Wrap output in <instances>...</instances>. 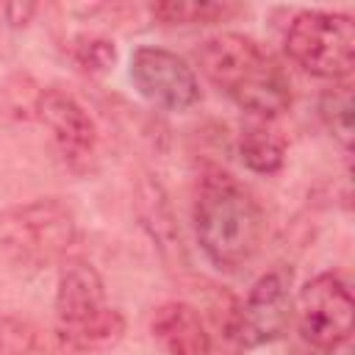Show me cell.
Segmentation results:
<instances>
[{
  "label": "cell",
  "instance_id": "13",
  "mask_svg": "<svg viewBox=\"0 0 355 355\" xmlns=\"http://www.w3.org/2000/svg\"><path fill=\"white\" fill-rule=\"evenodd\" d=\"M239 155H241L247 169H252L258 175H275L283 169L286 141L277 130L258 122V125L244 128V133L239 139Z\"/></svg>",
  "mask_w": 355,
  "mask_h": 355
},
{
  "label": "cell",
  "instance_id": "6",
  "mask_svg": "<svg viewBox=\"0 0 355 355\" xmlns=\"http://www.w3.org/2000/svg\"><path fill=\"white\" fill-rule=\"evenodd\" d=\"M294 313L291 300V272L288 269H269L263 272L247 291L244 302L236 308L230 322V336L252 349L277 341Z\"/></svg>",
  "mask_w": 355,
  "mask_h": 355
},
{
  "label": "cell",
  "instance_id": "15",
  "mask_svg": "<svg viewBox=\"0 0 355 355\" xmlns=\"http://www.w3.org/2000/svg\"><path fill=\"white\" fill-rule=\"evenodd\" d=\"M319 116L327 130L344 144H352V125H355V105H352V86L336 83L319 97Z\"/></svg>",
  "mask_w": 355,
  "mask_h": 355
},
{
  "label": "cell",
  "instance_id": "2",
  "mask_svg": "<svg viewBox=\"0 0 355 355\" xmlns=\"http://www.w3.org/2000/svg\"><path fill=\"white\" fill-rule=\"evenodd\" d=\"M200 69L241 111L275 119L291 105V83L283 67L244 33H216L197 50Z\"/></svg>",
  "mask_w": 355,
  "mask_h": 355
},
{
  "label": "cell",
  "instance_id": "16",
  "mask_svg": "<svg viewBox=\"0 0 355 355\" xmlns=\"http://www.w3.org/2000/svg\"><path fill=\"white\" fill-rule=\"evenodd\" d=\"M39 349V330L14 316L0 311V355H33Z\"/></svg>",
  "mask_w": 355,
  "mask_h": 355
},
{
  "label": "cell",
  "instance_id": "9",
  "mask_svg": "<svg viewBox=\"0 0 355 355\" xmlns=\"http://www.w3.org/2000/svg\"><path fill=\"white\" fill-rule=\"evenodd\" d=\"M105 308L100 272L83 258H67L55 283V327H72Z\"/></svg>",
  "mask_w": 355,
  "mask_h": 355
},
{
  "label": "cell",
  "instance_id": "4",
  "mask_svg": "<svg viewBox=\"0 0 355 355\" xmlns=\"http://www.w3.org/2000/svg\"><path fill=\"white\" fill-rule=\"evenodd\" d=\"M286 53L316 78L344 80L355 64V22L341 11H302L286 31Z\"/></svg>",
  "mask_w": 355,
  "mask_h": 355
},
{
  "label": "cell",
  "instance_id": "14",
  "mask_svg": "<svg viewBox=\"0 0 355 355\" xmlns=\"http://www.w3.org/2000/svg\"><path fill=\"white\" fill-rule=\"evenodd\" d=\"M150 11L164 25H211V22H222L230 14H236V6L200 3V0H166V3H155Z\"/></svg>",
  "mask_w": 355,
  "mask_h": 355
},
{
  "label": "cell",
  "instance_id": "12",
  "mask_svg": "<svg viewBox=\"0 0 355 355\" xmlns=\"http://www.w3.org/2000/svg\"><path fill=\"white\" fill-rule=\"evenodd\" d=\"M125 327H128L125 316L116 308L105 305L100 313H94L92 319H86L80 324L55 327V336L72 352H103V349H111L114 344L122 341Z\"/></svg>",
  "mask_w": 355,
  "mask_h": 355
},
{
  "label": "cell",
  "instance_id": "10",
  "mask_svg": "<svg viewBox=\"0 0 355 355\" xmlns=\"http://www.w3.org/2000/svg\"><path fill=\"white\" fill-rule=\"evenodd\" d=\"M150 333L166 355H211L214 349L200 311L183 300L161 302L153 311Z\"/></svg>",
  "mask_w": 355,
  "mask_h": 355
},
{
  "label": "cell",
  "instance_id": "8",
  "mask_svg": "<svg viewBox=\"0 0 355 355\" xmlns=\"http://www.w3.org/2000/svg\"><path fill=\"white\" fill-rule=\"evenodd\" d=\"M36 119L53 133L67 161H86L97 144V128L89 111L64 89H42L33 103Z\"/></svg>",
  "mask_w": 355,
  "mask_h": 355
},
{
  "label": "cell",
  "instance_id": "11",
  "mask_svg": "<svg viewBox=\"0 0 355 355\" xmlns=\"http://www.w3.org/2000/svg\"><path fill=\"white\" fill-rule=\"evenodd\" d=\"M133 202H136L139 222L147 230V236L155 241L158 252L166 261H175L183 252V247H180V230L175 222V211H172V202H169L164 186L155 178L144 175L136 183V200Z\"/></svg>",
  "mask_w": 355,
  "mask_h": 355
},
{
  "label": "cell",
  "instance_id": "18",
  "mask_svg": "<svg viewBox=\"0 0 355 355\" xmlns=\"http://www.w3.org/2000/svg\"><path fill=\"white\" fill-rule=\"evenodd\" d=\"M33 11H36V6L33 3H8L6 8H3V14H6V19L11 22V25H25L31 17H33Z\"/></svg>",
  "mask_w": 355,
  "mask_h": 355
},
{
  "label": "cell",
  "instance_id": "17",
  "mask_svg": "<svg viewBox=\"0 0 355 355\" xmlns=\"http://www.w3.org/2000/svg\"><path fill=\"white\" fill-rule=\"evenodd\" d=\"M75 61L86 72H105L116 61V47L108 39H80L75 47Z\"/></svg>",
  "mask_w": 355,
  "mask_h": 355
},
{
  "label": "cell",
  "instance_id": "5",
  "mask_svg": "<svg viewBox=\"0 0 355 355\" xmlns=\"http://www.w3.org/2000/svg\"><path fill=\"white\" fill-rule=\"evenodd\" d=\"M297 327L300 336L322 352L341 347L352 333V291L338 272H322L311 277L297 294Z\"/></svg>",
  "mask_w": 355,
  "mask_h": 355
},
{
  "label": "cell",
  "instance_id": "7",
  "mask_svg": "<svg viewBox=\"0 0 355 355\" xmlns=\"http://www.w3.org/2000/svg\"><path fill=\"white\" fill-rule=\"evenodd\" d=\"M133 89L164 111H189L200 103V80L194 69L172 50L141 44L130 55L128 67Z\"/></svg>",
  "mask_w": 355,
  "mask_h": 355
},
{
  "label": "cell",
  "instance_id": "1",
  "mask_svg": "<svg viewBox=\"0 0 355 355\" xmlns=\"http://www.w3.org/2000/svg\"><path fill=\"white\" fill-rule=\"evenodd\" d=\"M194 233L216 269H239L255 258L263 241V211L255 194L227 172H208L194 194Z\"/></svg>",
  "mask_w": 355,
  "mask_h": 355
},
{
  "label": "cell",
  "instance_id": "3",
  "mask_svg": "<svg viewBox=\"0 0 355 355\" xmlns=\"http://www.w3.org/2000/svg\"><path fill=\"white\" fill-rule=\"evenodd\" d=\"M78 241V219L58 197H39L0 211V255L17 266L61 261Z\"/></svg>",
  "mask_w": 355,
  "mask_h": 355
}]
</instances>
